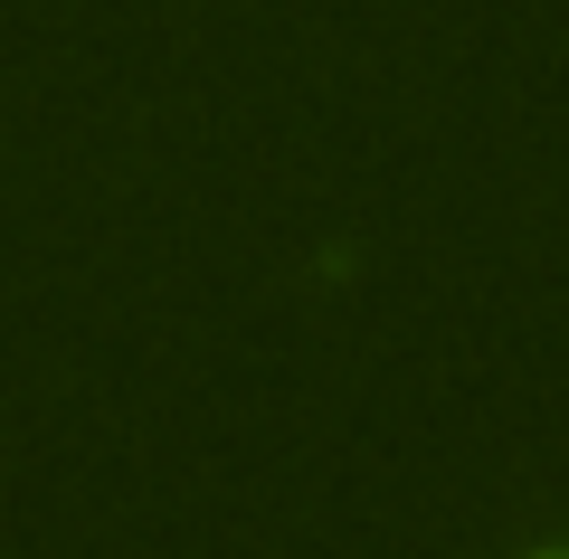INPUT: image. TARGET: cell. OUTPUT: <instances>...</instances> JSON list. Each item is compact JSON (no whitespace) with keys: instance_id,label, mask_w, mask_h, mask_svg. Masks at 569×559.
<instances>
[{"instance_id":"1","label":"cell","mask_w":569,"mask_h":559,"mask_svg":"<svg viewBox=\"0 0 569 559\" xmlns=\"http://www.w3.org/2000/svg\"><path fill=\"white\" fill-rule=\"evenodd\" d=\"M541 559H569V550H541Z\"/></svg>"}]
</instances>
